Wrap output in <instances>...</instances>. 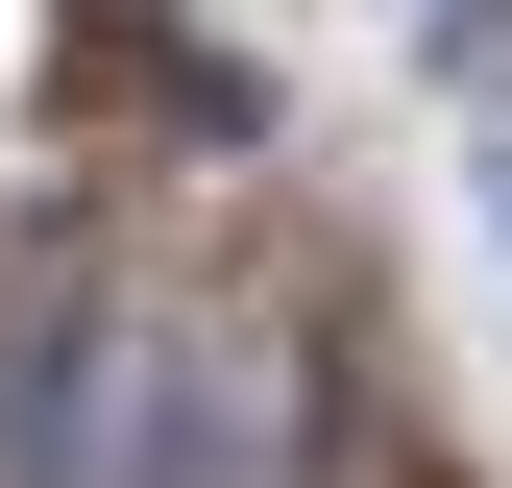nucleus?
I'll list each match as a JSON object with an SVG mask.
<instances>
[{
  "mask_svg": "<svg viewBox=\"0 0 512 488\" xmlns=\"http://www.w3.org/2000/svg\"><path fill=\"white\" fill-rule=\"evenodd\" d=\"M171 488H317V342L196 293V366H171Z\"/></svg>",
  "mask_w": 512,
  "mask_h": 488,
  "instance_id": "f257e3e1",
  "label": "nucleus"
},
{
  "mask_svg": "<svg viewBox=\"0 0 512 488\" xmlns=\"http://www.w3.org/2000/svg\"><path fill=\"white\" fill-rule=\"evenodd\" d=\"M488 244H512V147H488Z\"/></svg>",
  "mask_w": 512,
  "mask_h": 488,
  "instance_id": "f03ea898",
  "label": "nucleus"
},
{
  "mask_svg": "<svg viewBox=\"0 0 512 488\" xmlns=\"http://www.w3.org/2000/svg\"><path fill=\"white\" fill-rule=\"evenodd\" d=\"M415 25H439V0H415Z\"/></svg>",
  "mask_w": 512,
  "mask_h": 488,
  "instance_id": "7ed1b4c3",
  "label": "nucleus"
}]
</instances>
